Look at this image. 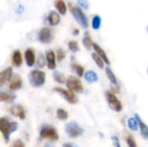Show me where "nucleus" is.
Listing matches in <instances>:
<instances>
[{
	"mask_svg": "<svg viewBox=\"0 0 148 147\" xmlns=\"http://www.w3.org/2000/svg\"><path fill=\"white\" fill-rule=\"evenodd\" d=\"M70 11L73 15V16L75 17V21L84 29H87L88 27V18L86 16V15L84 14V12L82 11V10L78 7V6H72L70 5Z\"/></svg>",
	"mask_w": 148,
	"mask_h": 147,
	"instance_id": "20e7f679",
	"label": "nucleus"
},
{
	"mask_svg": "<svg viewBox=\"0 0 148 147\" xmlns=\"http://www.w3.org/2000/svg\"><path fill=\"white\" fill-rule=\"evenodd\" d=\"M60 20H61L60 15H59L56 11H54V10L50 11L49 14L48 16H47V22H48V23H49V25H51V26H56V25H57V24L60 23Z\"/></svg>",
	"mask_w": 148,
	"mask_h": 147,
	"instance_id": "dca6fc26",
	"label": "nucleus"
},
{
	"mask_svg": "<svg viewBox=\"0 0 148 147\" xmlns=\"http://www.w3.org/2000/svg\"><path fill=\"white\" fill-rule=\"evenodd\" d=\"M79 34V29H75L74 30H73V35L74 36H77Z\"/></svg>",
	"mask_w": 148,
	"mask_h": 147,
	"instance_id": "58836bf2",
	"label": "nucleus"
},
{
	"mask_svg": "<svg viewBox=\"0 0 148 147\" xmlns=\"http://www.w3.org/2000/svg\"><path fill=\"white\" fill-rule=\"evenodd\" d=\"M54 39V31L48 27H44L38 32V40L44 44L50 43Z\"/></svg>",
	"mask_w": 148,
	"mask_h": 147,
	"instance_id": "6e6552de",
	"label": "nucleus"
},
{
	"mask_svg": "<svg viewBox=\"0 0 148 147\" xmlns=\"http://www.w3.org/2000/svg\"><path fill=\"white\" fill-rule=\"evenodd\" d=\"M105 70H106V75H107L108 80L110 81L111 84H112L113 86H120V85H119V82H118V80H117L115 75L114 74V72L112 71V69H111L110 68L107 67Z\"/></svg>",
	"mask_w": 148,
	"mask_h": 147,
	"instance_id": "412c9836",
	"label": "nucleus"
},
{
	"mask_svg": "<svg viewBox=\"0 0 148 147\" xmlns=\"http://www.w3.org/2000/svg\"><path fill=\"white\" fill-rule=\"evenodd\" d=\"M11 62H12V64L16 68H18L22 65L23 57H22V54H21L20 50L16 49L13 52L12 56H11Z\"/></svg>",
	"mask_w": 148,
	"mask_h": 147,
	"instance_id": "a211bd4d",
	"label": "nucleus"
},
{
	"mask_svg": "<svg viewBox=\"0 0 148 147\" xmlns=\"http://www.w3.org/2000/svg\"><path fill=\"white\" fill-rule=\"evenodd\" d=\"M23 86V80L20 77L19 75L15 74L14 75H12L11 80L10 81V84H9V88L11 91H16L22 88Z\"/></svg>",
	"mask_w": 148,
	"mask_h": 147,
	"instance_id": "9d476101",
	"label": "nucleus"
},
{
	"mask_svg": "<svg viewBox=\"0 0 148 147\" xmlns=\"http://www.w3.org/2000/svg\"><path fill=\"white\" fill-rule=\"evenodd\" d=\"M62 147H79L78 146H76L75 144H74V143H65V144H63V146Z\"/></svg>",
	"mask_w": 148,
	"mask_h": 147,
	"instance_id": "e433bc0d",
	"label": "nucleus"
},
{
	"mask_svg": "<svg viewBox=\"0 0 148 147\" xmlns=\"http://www.w3.org/2000/svg\"><path fill=\"white\" fill-rule=\"evenodd\" d=\"M39 138L40 139H46L49 141H56L59 139V135L57 130L54 126L48 124H43L40 128Z\"/></svg>",
	"mask_w": 148,
	"mask_h": 147,
	"instance_id": "f03ea898",
	"label": "nucleus"
},
{
	"mask_svg": "<svg viewBox=\"0 0 148 147\" xmlns=\"http://www.w3.org/2000/svg\"><path fill=\"white\" fill-rule=\"evenodd\" d=\"M45 79H46V75L44 72L35 69L32 70L29 75V83L32 87L34 88H40L42 87L44 82H45Z\"/></svg>",
	"mask_w": 148,
	"mask_h": 147,
	"instance_id": "7ed1b4c3",
	"label": "nucleus"
},
{
	"mask_svg": "<svg viewBox=\"0 0 148 147\" xmlns=\"http://www.w3.org/2000/svg\"><path fill=\"white\" fill-rule=\"evenodd\" d=\"M112 141L114 143V147H121V144H120V139L117 136H113L112 137Z\"/></svg>",
	"mask_w": 148,
	"mask_h": 147,
	"instance_id": "c9c22d12",
	"label": "nucleus"
},
{
	"mask_svg": "<svg viewBox=\"0 0 148 147\" xmlns=\"http://www.w3.org/2000/svg\"><path fill=\"white\" fill-rule=\"evenodd\" d=\"M92 58H93V60L95 61V62L96 63V65L100 68H104V62H103V60L96 53H93L92 54Z\"/></svg>",
	"mask_w": 148,
	"mask_h": 147,
	"instance_id": "c85d7f7f",
	"label": "nucleus"
},
{
	"mask_svg": "<svg viewBox=\"0 0 148 147\" xmlns=\"http://www.w3.org/2000/svg\"><path fill=\"white\" fill-rule=\"evenodd\" d=\"M45 59H46V62L48 65V68L51 70L56 69V55L55 52L53 50H48L46 52V55H45Z\"/></svg>",
	"mask_w": 148,
	"mask_h": 147,
	"instance_id": "4468645a",
	"label": "nucleus"
},
{
	"mask_svg": "<svg viewBox=\"0 0 148 147\" xmlns=\"http://www.w3.org/2000/svg\"><path fill=\"white\" fill-rule=\"evenodd\" d=\"M10 112L12 115L18 117L21 120H24L26 117V111L24 109V107L21 105H16V106H12L10 108Z\"/></svg>",
	"mask_w": 148,
	"mask_h": 147,
	"instance_id": "9b49d317",
	"label": "nucleus"
},
{
	"mask_svg": "<svg viewBox=\"0 0 148 147\" xmlns=\"http://www.w3.org/2000/svg\"><path fill=\"white\" fill-rule=\"evenodd\" d=\"M126 142L127 144L128 147H138L137 144L132 135H127L126 137Z\"/></svg>",
	"mask_w": 148,
	"mask_h": 147,
	"instance_id": "2f4dec72",
	"label": "nucleus"
},
{
	"mask_svg": "<svg viewBox=\"0 0 148 147\" xmlns=\"http://www.w3.org/2000/svg\"><path fill=\"white\" fill-rule=\"evenodd\" d=\"M101 24V16H99L98 15H95L93 19H92V28L94 29H99Z\"/></svg>",
	"mask_w": 148,
	"mask_h": 147,
	"instance_id": "cd10ccee",
	"label": "nucleus"
},
{
	"mask_svg": "<svg viewBox=\"0 0 148 147\" xmlns=\"http://www.w3.org/2000/svg\"><path fill=\"white\" fill-rule=\"evenodd\" d=\"M84 78H85V80H86L88 83H94V82L98 81V80H99L98 75H97L95 71H93V70L87 71V72L84 74Z\"/></svg>",
	"mask_w": 148,
	"mask_h": 147,
	"instance_id": "aec40b11",
	"label": "nucleus"
},
{
	"mask_svg": "<svg viewBox=\"0 0 148 147\" xmlns=\"http://www.w3.org/2000/svg\"><path fill=\"white\" fill-rule=\"evenodd\" d=\"M16 99V95L11 93H7L0 90V102H8L10 103L14 101Z\"/></svg>",
	"mask_w": 148,
	"mask_h": 147,
	"instance_id": "6ab92c4d",
	"label": "nucleus"
},
{
	"mask_svg": "<svg viewBox=\"0 0 148 147\" xmlns=\"http://www.w3.org/2000/svg\"><path fill=\"white\" fill-rule=\"evenodd\" d=\"M12 75H13V71L11 67H9L3 69L2 72H0V87L3 86L6 82L10 81L11 80Z\"/></svg>",
	"mask_w": 148,
	"mask_h": 147,
	"instance_id": "f8f14e48",
	"label": "nucleus"
},
{
	"mask_svg": "<svg viewBox=\"0 0 148 147\" xmlns=\"http://www.w3.org/2000/svg\"><path fill=\"white\" fill-rule=\"evenodd\" d=\"M147 75H148V68H147Z\"/></svg>",
	"mask_w": 148,
	"mask_h": 147,
	"instance_id": "79ce46f5",
	"label": "nucleus"
},
{
	"mask_svg": "<svg viewBox=\"0 0 148 147\" xmlns=\"http://www.w3.org/2000/svg\"><path fill=\"white\" fill-rule=\"evenodd\" d=\"M24 58L28 67H32L35 65L36 62V54L33 49H27L24 52Z\"/></svg>",
	"mask_w": 148,
	"mask_h": 147,
	"instance_id": "ddd939ff",
	"label": "nucleus"
},
{
	"mask_svg": "<svg viewBox=\"0 0 148 147\" xmlns=\"http://www.w3.org/2000/svg\"><path fill=\"white\" fill-rule=\"evenodd\" d=\"M77 2H78L79 5L82 8H83L84 10H88L89 8V3L88 0H77Z\"/></svg>",
	"mask_w": 148,
	"mask_h": 147,
	"instance_id": "72a5a7b5",
	"label": "nucleus"
},
{
	"mask_svg": "<svg viewBox=\"0 0 148 147\" xmlns=\"http://www.w3.org/2000/svg\"><path fill=\"white\" fill-rule=\"evenodd\" d=\"M71 68L74 70V72H75L79 77L83 76V75H84V68H83L82 65L74 62V63L71 64Z\"/></svg>",
	"mask_w": 148,
	"mask_h": 147,
	"instance_id": "393cba45",
	"label": "nucleus"
},
{
	"mask_svg": "<svg viewBox=\"0 0 148 147\" xmlns=\"http://www.w3.org/2000/svg\"><path fill=\"white\" fill-rule=\"evenodd\" d=\"M147 33H148V26H147Z\"/></svg>",
	"mask_w": 148,
	"mask_h": 147,
	"instance_id": "a19ab883",
	"label": "nucleus"
},
{
	"mask_svg": "<svg viewBox=\"0 0 148 147\" xmlns=\"http://www.w3.org/2000/svg\"><path fill=\"white\" fill-rule=\"evenodd\" d=\"M55 7L61 15H65L67 12V5L63 0H55Z\"/></svg>",
	"mask_w": 148,
	"mask_h": 147,
	"instance_id": "4be33fe9",
	"label": "nucleus"
},
{
	"mask_svg": "<svg viewBox=\"0 0 148 147\" xmlns=\"http://www.w3.org/2000/svg\"><path fill=\"white\" fill-rule=\"evenodd\" d=\"M93 48H94V49H95V53L103 60V62L106 63V64H108V65H110V61H109V59H108V55H107V54H106V52L97 44V43H94L93 44Z\"/></svg>",
	"mask_w": 148,
	"mask_h": 147,
	"instance_id": "f3484780",
	"label": "nucleus"
},
{
	"mask_svg": "<svg viewBox=\"0 0 148 147\" xmlns=\"http://www.w3.org/2000/svg\"><path fill=\"white\" fill-rule=\"evenodd\" d=\"M55 92H56L57 94H59L62 98H64L70 104H75L78 102V99L76 97V95L75 94V93L68 90V89H64L62 88H59L56 87L53 89Z\"/></svg>",
	"mask_w": 148,
	"mask_h": 147,
	"instance_id": "1a4fd4ad",
	"label": "nucleus"
},
{
	"mask_svg": "<svg viewBox=\"0 0 148 147\" xmlns=\"http://www.w3.org/2000/svg\"><path fill=\"white\" fill-rule=\"evenodd\" d=\"M106 100L108 103L109 107L115 111V112H121L122 110V104L120 101V100L117 98V96L112 92V91H106L105 93Z\"/></svg>",
	"mask_w": 148,
	"mask_h": 147,
	"instance_id": "423d86ee",
	"label": "nucleus"
},
{
	"mask_svg": "<svg viewBox=\"0 0 148 147\" xmlns=\"http://www.w3.org/2000/svg\"><path fill=\"white\" fill-rule=\"evenodd\" d=\"M53 78H54V80H55L56 82H58V83H60V84L65 83V82H66V80H67L66 77L64 76V75H63L62 73L57 71V70H56V71L53 72Z\"/></svg>",
	"mask_w": 148,
	"mask_h": 147,
	"instance_id": "5701e85b",
	"label": "nucleus"
},
{
	"mask_svg": "<svg viewBox=\"0 0 148 147\" xmlns=\"http://www.w3.org/2000/svg\"><path fill=\"white\" fill-rule=\"evenodd\" d=\"M82 43H83L84 47H85L88 50H89V49H91V48H93L94 42H93V41H92V39H91V36H89V34H88V32L85 33V36H84L83 39H82Z\"/></svg>",
	"mask_w": 148,
	"mask_h": 147,
	"instance_id": "b1692460",
	"label": "nucleus"
},
{
	"mask_svg": "<svg viewBox=\"0 0 148 147\" xmlns=\"http://www.w3.org/2000/svg\"><path fill=\"white\" fill-rule=\"evenodd\" d=\"M136 120H137V122H138V125H139V128L140 129V133H141V136L145 139H148V126L146 125V123L141 120V118L140 117V115L138 113L135 114V117H134Z\"/></svg>",
	"mask_w": 148,
	"mask_h": 147,
	"instance_id": "2eb2a0df",
	"label": "nucleus"
},
{
	"mask_svg": "<svg viewBox=\"0 0 148 147\" xmlns=\"http://www.w3.org/2000/svg\"><path fill=\"white\" fill-rule=\"evenodd\" d=\"M45 63H46V59L43 56V55L42 53H40L38 55V59L36 61V67L38 68H42L45 66Z\"/></svg>",
	"mask_w": 148,
	"mask_h": 147,
	"instance_id": "7c9ffc66",
	"label": "nucleus"
},
{
	"mask_svg": "<svg viewBox=\"0 0 148 147\" xmlns=\"http://www.w3.org/2000/svg\"><path fill=\"white\" fill-rule=\"evenodd\" d=\"M66 56V53L62 49H57L56 50V58L58 62H62V60H64Z\"/></svg>",
	"mask_w": 148,
	"mask_h": 147,
	"instance_id": "473e14b6",
	"label": "nucleus"
},
{
	"mask_svg": "<svg viewBox=\"0 0 148 147\" xmlns=\"http://www.w3.org/2000/svg\"><path fill=\"white\" fill-rule=\"evenodd\" d=\"M66 133L72 139H76L83 134V128L75 121H71L68 123L65 126Z\"/></svg>",
	"mask_w": 148,
	"mask_h": 147,
	"instance_id": "39448f33",
	"label": "nucleus"
},
{
	"mask_svg": "<svg viewBox=\"0 0 148 147\" xmlns=\"http://www.w3.org/2000/svg\"><path fill=\"white\" fill-rule=\"evenodd\" d=\"M66 87L68 90L73 93H82L83 92V86L82 81L79 78L75 76H69L66 80Z\"/></svg>",
	"mask_w": 148,
	"mask_h": 147,
	"instance_id": "0eeeda50",
	"label": "nucleus"
},
{
	"mask_svg": "<svg viewBox=\"0 0 148 147\" xmlns=\"http://www.w3.org/2000/svg\"><path fill=\"white\" fill-rule=\"evenodd\" d=\"M23 6H21V5H19L18 10H16V11H17V13H22V12H23Z\"/></svg>",
	"mask_w": 148,
	"mask_h": 147,
	"instance_id": "4c0bfd02",
	"label": "nucleus"
},
{
	"mask_svg": "<svg viewBox=\"0 0 148 147\" xmlns=\"http://www.w3.org/2000/svg\"><path fill=\"white\" fill-rule=\"evenodd\" d=\"M43 147H53V146H51V145H49V144H46Z\"/></svg>",
	"mask_w": 148,
	"mask_h": 147,
	"instance_id": "ea45409f",
	"label": "nucleus"
},
{
	"mask_svg": "<svg viewBox=\"0 0 148 147\" xmlns=\"http://www.w3.org/2000/svg\"><path fill=\"white\" fill-rule=\"evenodd\" d=\"M127 126H128L129 129L133 132H136L139 129V125H138L137 120L133 117H131L127 120Z\"/></svg>",
	"mask_w": 148,
	"mask_h": 147,
	"instance_id": "a878e982",
	"label": "nucleus"
},
{
	"mask_svg": "<svg viewBox=\"0 0 148 147\" xmlns=\"http://www.w3.org/2000/svg\"><path fill=\"white\" fill-rule=\"evenodd\" d=\"M12 147H25V145L21 139H16L14 141Z\"/></svg>",
	"mask_w": 148,
	"mask_h": 147,
	"instance_id": "f704fd0d",
	"label": "nucleus"
},
{
	"mask_svg": "<svg viewBox=\"0 0 148 147\" xmlns=\"http://www.w3.org/2000/svg\"><path fill=\"white\" fill-rule=\"evenodd\" d=\"M17 128H18V124L16 121H11L7 117L0 118V133L3 135L5 143H8L10 141V134L16 132Z\"/></svg>",
	"mask_w": 148,
	"mask_h": 147,
	"instance_id": "f257e3e1",
	"label": "nucleus"
},
{
	"mask_svg": "<svg viewBox=\"0 0 148 147\" xmlns=\"http://www.w3.org/2000/svg\"><path fill=\"white\" fill-rule=\"evenodd\" d=\"M56 117L60 120H66L69 118V113L66 110L62 108H58L56 110Z\"/></svg>",
	"mask_w": 148,
	"mask_h": 147,
	"instance_id": "bb28decb",
	"label": "nucleus"
},
{
	"mask_svg": "<svg viewBox=\"0 0 148 147\" xmlns=\"http://www.w3.org/2000/svg\"><path fill=\"white\" fill-rule=\"evenodd\" d=\"M69 46V49L71 52L73 53H76L79 51V45H78V42L76 41H70L68 44Z\"/></svg>",
	"mask_w": 148,
	"mask_h": 147,
	"instance_id": "c756f323",
	"label": "nucleus"
}]
</instances>
